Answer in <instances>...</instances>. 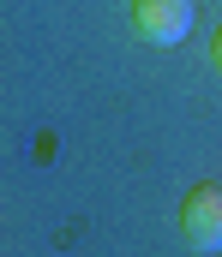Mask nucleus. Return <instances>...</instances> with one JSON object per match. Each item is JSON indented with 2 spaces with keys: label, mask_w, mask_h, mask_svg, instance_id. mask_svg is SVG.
Masks as SVG:
<instances>
[{
  "label": "nucleus",
  "mask_w": 222,
  "mask_h": 257,
  "mask_svg": "<svg viewBox=\"0 0 222 257\" xmlns=\"http://www.w3.org/2000/svg\"><path fill=\"white\" fill-rule=\"evenodd\" d=\"M132 6V36L150 48H174L192 30V0H126Z\"/></svg>",
  "instance_id": "f257e3e1"
},
{
  "label": "nucleus",
  "mask_w": 222,
  "mask_h": 257,
  "mask_svg": "<svg viewBox=\"0 0 222 257\" xmlns=\"http://www.w3.org/2000/svg\"><path fill=\"white\" fill-rule=\"evenodd\" d=\"M180 239L192 251H222V186H192L180 203Z\"/></svg>",
  "instance_id": "f03ea898"
},
{
  "label": "nucleus",
  "mask_w": 222,
  "mask_h": 257,
  "mask_svg": "<svg viewBox=\"0 0 222 257\" xmlns=\"http://www.w3.org/2000/svg\"><path fill=\"white\" fill-rule=\"evenodd\" d=\"M210 66L222 72V24H216V36H210Z\"/></svg>",
  "instance_id": "7ed1b4c3"
}]
</instances>
